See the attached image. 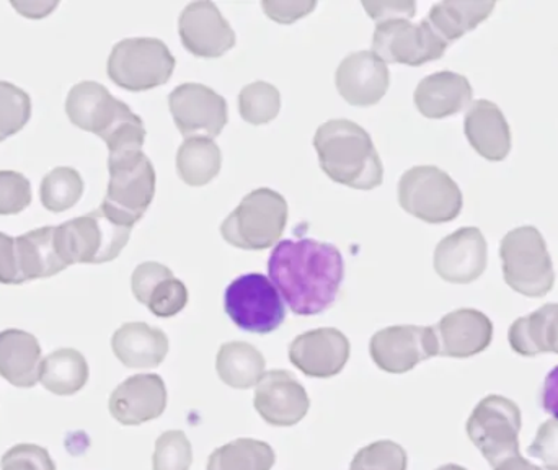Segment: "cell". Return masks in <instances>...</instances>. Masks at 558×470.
<instances>
[{"label": "cell", "instance_id": "1", "mask_svg": "<svg viewBox=\"0 0 558 470\" xmlns=\"http://www.w3.org/2000/svg\"><path fill=\"white\" fill-rule=\"evenodd\" d=\"M268 275L292 314H324L337 301L344 263L333 243L314 239L281 240L270 260Z\"/></svg>", "mask_w": 558, "mask_h": 470}, {"label": "cell", "instance_id": "2", "mask_svg": "<svg viewBox=\"0 0 558 470\" xmlns=\"http://www.w3.org/2000/svg\"><path fill=\"white\" fill-rule=\"evenodd\" d=\"M318 162L328 179L354 190H374L384 167L369 133L350 120H330L314 136Z\"/></svg>", "mask_w": 558, "mask_h": 470}, {"label": "cell", "instance_id": "3", "mask_svg": "<svg viewBox=\"0 0 558 470\" xmlns=\"http://www.w3.org/2000/svg\"><path fill=\"white\" fill-rule=\"evenodd\" d=\"M65 113L72 124L101 137L110 154L143 150L146 141L143 120L98 82L75 84L65 98Z\"/></svg>", "mask_w": 558, "mask_h": 470}, {"label": "cell", "instance_id": "4", "mask_svg": "<svg viewBox=\"0 0 558 470\" xmlns=\"http://www.w3.org/2000/svg\"><path fill=\"white\" fill-rule=\"evenodd\" d=\"M107 195L100 209L124 228L133 229L143 219L156 195V170L143 150L108 156Z\"/></svg>", "mask_w": 558, "mask_h": 470}, {"label": "cell", "instance_id": "5", "mask_svg": "<svg viewBox=\"0 0 558 470\" xmlns=\"http://www.w3.org/2000/svg\"><path fill=\"white\" fill-rule=\"evenodd\" d=\"M504 278L513 291L527 298H543L556 282L546 240L533 226L513 229L500 243Z\"/></svg>", "mask_w": 558, "mask_h": 470}, {"label": "cell", "instance_id": "6", "mask_svg": "<svg viewBox=\"0 0 558 470\" xmlns=\"http://www.w3.org/2000/svg\"><path fill=\"white\" fill-rule=\"evenodd\" d=\"M288 225V202L281 193L258 189L225 219L222 239L242 250H267L277 245Z\"/></svg>", "mask_w": 558, "mask_h": 470}, {"label": "cell", "instance_id": "7", "mask_svg": "<svg viewBox=\"0 0 558 470\" xmlns=\"http://www.w3.org/2000/svg\"><path fill=\"white\" fill-rule=\"evenodd\" d=\"M131 228L118 225L100 208L56 228L59 253L68 266L113 262L130 242Z\"/></svg>", "mask_w": 558, "mask_h": 470}, {"label": "cell", "instance_id": "8", "mask_svg": "<svg viewBox=\"0 0 558 470\" xmlns=\"http://www.w3.org/2000/svg\"><path fill=\"white\" fill-rule=\"evenodd\" d=\"M177 61L169 46L157 38H128L117 43L108 58V77L118 87L146 92L166 85Z\"/></svg>", "mask_w": 558, "mask_h": 470}, {"label": "cell", "instance_id": "9", "mask_svg": "<svg viewBox=\"0 0 558 470\" xmlns=\"http://www.w3.org/2000/svg\"><path fill=\"white\" fill-rule=\"evenodd\" d=\"M399 203L403 212L428 225L454 221L462 212L458 183L435 166L412 167L399 182Z\"/></svg>", "mask_w": 558, "mask_h": 470}, {"label": "cell", "instance_id": "10", "mask_svg": "<svg viewBox=\"0 0 558 470\" xmlns=\"http://www.w3.org/2000/svg\"><path fill=\"white\" fill-rule=\"evenodd\" d=\"M225 309L231 321L248 334H271L286 318L281 294L262 273H247L235 278L226 288Z\"/></svg>", "mask_w": 558, "mask_h": 470}, {"label": "cell", "instance_id": "11", "mask_svg": "<svg viewBox=\"0 0 558 470\" xmlns=\"http://www.w3.org/2000/svg\"><path fill=\"white\" fill-rule=\"evenodd\" d=\"M521 410L504 396H487L468 420V436L490 466L520 451Z\"/></svg>", "mask_w": 558, "mask_h": 470}, {"label": "cell", "instance_id": "12", "mask_svg": "<svg viewBox=\"0 0 558 470\" xmlns=\"http://www.w3.org/2000/svg\"><path fill=\"white\" fill-rule=\"evenodd\" d=\"M448 45L436 35L426 20L412 23L397 19L377 23L373 36V52L384 62L423 65L445 56Z\"/></svg>", "mask_w": 558, "mask_h": 470}, {"label": "cell", "instance_id": "13", "mask_svg": "<svg viewBox=\"0 0 558 470\" xmlns=\"http://www.w3.org/2000/svg\"><path fill=\"white\" fill-rule=\"evenodd\" d=\"M169 108L180 133L190 137H218L228 124V101L203 84L179 85L169 95Z\"/></svg>", "mask_w": 558, "mask_h": 470}, {"label": "cell", "instance_id": "14", "mask_svg": "<svg viewBox=\"0 0 558 470\" xmlns=\"http://www.w3.org/2000/svg\"><path fill=\"white\" fill-rule=\"evenodd\" d=\"M369 353L379 370L390 374L412 371L416 364L439 357L435 328L396 325L371 338Z\"/></svg>", "mask_w": 558, "mask_h": 470}, {"label": "cell", "instance_id": "15", "mask_svg": "<svg viewBox=\"0 0 558 470\" xmlns=\"http://www.w3.org/2000/svg\"><path fill=\"white\" fill-rule=\"evenodd\" d=\"M179 35L186 51L196 58H221L235 46L231 23L209 0L192 2L179 19Z\"/></svg>", "mask_w": 558, "mask_h": 470}, {"label": "cell", "instance_id": "16", "mask_svg": "<svg viewBox=\"0 0 558 470\" xmlns=\"http://www.w3.org/2000/svg\"><path fill=\"white\" fill-rule=\"evenodd\" d=\"M351 345L337 328H317L295 337L289 345V361L315 379L337 376L350 360Z\"/></svg>", "mask_w": 558, "mask_h": 470}, {"label": "cell", "instance_id": "17", "mask_svg": "<svg viewBox=\"0 0 558 470\" xmlns=\"http://www.w3.org/2000/svg\"><path fill=\"white\" fill-rule=\"evenodd\" d=\"M488 245L478 228H462L445 237L435 250V269L445 281L469 285L487 269Z\"/></svg>", "mask_w": 558, "mask_h": 470}, {"label": "cell", "instance_id": "18", "mask_svg": "<svg viewBox=\"0 0 558 470\" xmlns=\"http://www.w3.org/2000/svg\"><path fill=\"white\" fill-rule=\"evenodd\" d=\"M258 415L274 426H294L307 415L311 400L294 374L268 371L257 384L254 399Z\"/></svg>", "mask_w": 558, "mask_h": 470}, {"label": "cell", "instance_id": "19", "mask_svg": "<svg viewBox=\"0 0 558 470\" xmlns=\"http://www.w3.org/2000/svg\"><path fill=\"white\" fill-rule=\"evenodd\" d=\"M335 84L348 104L354 107H373L387 94L390 84L389 68L373 51L351 52L338 65Z\"/></svg>", "mask_w": 558, "mask_h": 470}, {"label": "cell", "instance_id": "20", "mask_svg": "<svg viewBox=\"0 0 558 470\" xmlns=\"http://www.w3.org/2000/svg\"><path fill=\"white\" fill-rule=\"evenodd\" d=\"M110 413L124 426H137L159 419L167 407V389L157 374L128 377L110 397Z\"/></svg>", "mask_w": 558, "mask_h": 470}, {"label": "cell", "instance_id": "21", "mask_svg": "<svg viewBox=\"0 0 558 470\" xmlns=\"http://www.w3.org/2000/svg\"><path fill=\"white\" fill-rule=\"evenodd\" d=\"M439 357L469 358L490 347L494 324L484 312L458 309L435 325Z\"/></svg>", "mask_w": 558, "mask_h": 470}, {"label": "cell", "instance_id": "22", "mask_svg": "<svg viewBox=\"0 0 558 470\" xmlns=\"http://www.w3.org/2000/svg\"><path fill=\"white\" fill-rule=\"evenodd\" d=\"M131 288L134 298L156 317H173L189 304V289L162 263H141L134 269Z\"/></svg>", "mask_w": 558, "mask_h": 470}, {"label": "cell", "instance_id": "23", "mask_svg": "<svg viewBox=\"0 0 558 470\" xmlns=\"http://www.w3.org/2000/svg\"><path fill=\"white\" fill-rule=\"evenodd\" d=\"M469 144L490 162H501L511 150V130L504 111L490 100L471 105L464 120Z\"/></svg>", "mask_w": 558, "mask_h": 470}, {"label": "cell", "instance_id": "24", "mask_svg": "<svg viewBox=\"0 0 558 470\" xmlns=\"http://www.w3.org/2000/svg\"><path fill=\"white\" fill-rule=\"evenodd\" d=\"M472 85L464 75L436 72L420 82L413 100L420 113L429 120H442L464 110L472 101Z\"/></svg>", "mask_w": 558, "mask_h": 470}, {"label": "cell", "instance_id": "25", "mask_svg": "<svg viewBox=\"0 0 558 470\" xmlns=\"http://www.w3.org/2000/svg\"><path fill=\"white\" fill-rule=\"evenodd\" d=\"M111 348L114 357L130 370H149L166 360L169 337L144 322H130L114 332Z\"/></svg>", "mask_w": 558, "mask_h": 470}, {"label": "cell", "instance_id": "26", "mask_svg": "<svg viewBox=\"0 0 558 470\" xmlns=\"http://www.w3.org/2000/svg\"><path fill=\"white\" fill-rule=\"evenodd\" d=\"M41 347L38 338L19 328L0 332V376L20 389L39 383Z\"/></svg>", "mask_w": 558, "mask_h": 470}, {"label": "cell", "instance_id": "27", "mask_svg": "<svg viewBox=\"0 0 558 470\" xmlns=\"http://www.w3.org/2000/svg\"><path fill=\"white\" fill-rule=\"evenodd\" d=\"M16 263L23 282L49 278L69 268L56 242V228H39L15 237Z\"/></svg>", "mask_w": 558, "mask_h": 470}, {"label": "cell", "instance_id": "28", "mask_svg": "<svg viewBox=\"0 0 558 470\" xmlns=\"http://www.w3.org/2000/svg\"><path fill=\"white\" fill-rule=\"evenodd\" d=\"M511 348L521 357L558 354V304H546L518 318L508 334Z\"/></svg>", "mask_w": 558, "mask_h": 470}, {"label": "cell", "instance_id": "29", "mask_svg": "<svg viewBox=\"0 0 558 470\" xmlns=\"http://www.w3.org/2000/svg\"><path fill=\"white\" fill-rule=\"evenodd\" d=\"M495 7H497L495 2L446 0V2L435 3L425 20L435 29L436 35L449 46L485 22Z\"/></svg>", "mask_w": 558, "mask_h": 470}, {"label": "cell", "instance_id": "30", "mask_svg": "<svg viewBox=\"0 0 558 470\" xmlns=\"http://www.w3.org/2000/svg\"><path fill=\"white\" fill-rule=\"evenodd\" d=\"M264 354L254 345L245 341H229L219 350L216 371L219 379L232 389H251L260 383L265 374Z\"/></svg>", "mask_w": 558, "mask_h": 470}, {"label": "cell", "instance_id": "31", "mask_svg": "<svg viewBox=\"0 0 558 470\" xmlns=\"http://www.w3.org/2000/svg\"><path fill=\"white\" fill-rule=\"evenodd\" d=\"M88 381V364L74 348H61L41 361L39 383L56 396H74Z\"/></svg>", "mask_w": 558, "mask_h": 470}, {"label": "cell", "instance_id": "32", "mask_svg": "<svg viewBox=\"0 0 558 470\" xmlns=\"http://www.w3.org/2000/svg\"><path fill=\"white\" fill-rule=\"evenodd\" d=\"M222 154L218 144L206 137L183 141L177 153V172L190 186H205L221 172Z\"/></svg>", "mask_w": 558, "mask_h": 470}, {"label": "cell", "instance_id": "33", "mask_svg": "<svg viewBox=\"0 0 558 470\" xmlns=\"http://www.w3.org/2000/svg\"><path fill=\"white\" fill-rule=\"evenodd\" d=\"M275 461L268 443L242 438L216 449L209 456L208 470H271Z\"/></svg>", "mask_w": 558, "mask_h": 470}, {"label": "cell", "instance_id": "34", "mask_svg": "<svg viewBox=\"0 0 558 470\" xmlns=\"http://www.w3.org/2000/svg\"><path fill=\"white\" fill-rule=\"evenodd\" d=\"M84 180L72 167H56L46 173L39 186L41 205L51 213H64L81 202Z\"/></svg>", "mask_w": 558, "mask_h": 470}, {"label": "cell", "instance_id": "35", "mask_svg": "<svg viewBox=\"0 0 558 470\" xmlns=\"http://www.w3.org/2000/svg\"><path fill=\"white\" fill-rule=\"evenodd\" d=\"M279 110H281V94L268 82L258 81L245 85L239 95L241 117L255 126L274 121Z\"/></svg>", "mask_w": 558, "mask_h": 470}, {"label": "cell", "instance_id": "36", "mask_svg": "<svg viewBox=\"0 0 558 470\" xmlns=\"http://www.w3.org/2000/svg\"><path fill=\"white\" fill-rule=\"evenodd\" d=\"M29 118V95L16 85L0 81V143L22 131Z\"/></svg>", "mask_w": 558, "mask_h": 470}, {"label": "cell", "instance_id": "37", "mask_svg": "<svg viewBox=\"0 0 558 470\" xmlns=\"http://www.w3.org/2000/svg\"><path fill=\"white\" fill-rule=\"evenodd\" d=\"M192 462V443L186 438L185 433L172 430L157 438L153 470H190Z\"/></svg>", "mask_w": 558, "mask_h": 470}, {"label": "cell", "instance_id": "38", "mask_svg": "<svg viewBox=\"0 0 558 470\" xmlns=\"http://www.w3.org/2000/svg\"><path fill=\"white\" fill-rule=\"evenodd\" d=\"M407 466L405 449L384 439L360 449L351 461L350 470H407Z\"/></svg>", "mask_w": 558, "mask_h": 470}, {"label": "cell", "instance_id": "39", "mask_svg": "<svg viewBox=\"0 0 558 470\" xmlns=\"http://www.w3.org/2000/svg\"><path fill=\"white\" fill-rule=\"evenodd\" d=\"M32 203V185L23 173L0 170V216L19 215Z\"/></svg>", "mask_w": 558, "mask_h": 470}, {"label": "cell", "instance_id": "40", "mask_svg": "<svg viewBox=\"0 0 558 470\" xmlns=\"http://www.w3.org/2000/svg\"><path fill=\"white\" fill-rule=\"evenodd\" d=\"M0 469L56 470V465L51 456H49L48 449L41 448V446L38 445L22 443V445L13 446V448H10L9 451L2 456Z\"/></svg>", "mask_w": 558, "mask_h": 470}, {"label": "cell", "instance_id": "41", "mask_svg": "<svg viewBox=\"0 0 558 470\" xmlns=\"http://www.w3.org/2000/svg\"><path fill=\"white\" fill-rule=\"evenodd\" d=\"M531 458L539 459L546 469H558V422L549 420L541 426L533 445L527 448Z\"/></svg>", "mask_w": 558, "mask_h": 470}, {"label": "cell", "instance_id": "42", "mask_svg": "<svg viewBox=\"0 0 558 470\" xmlns=\"http://www.w3.org/2000/svg\"><path fill=\"white\" fill-rule=\"evenodd\" d=\"M315 7L317 2L314 0H305V2L304 0H264L262 2L264 12L275 22L284 23V25L308 15Z\"/></svg>", "mask_w": 558, "mask_h": 470}, {"label": "cell", "instance_id": "43", "mask_svg": "<svg viewBox=\"0 0 558 470\" xmlns=\"http://www.w3.org/2000/svg\"><path fill=\"white\" fill-rule=\"evenodd\" d=\"M367 15L376 20L377 23L387 22V20L405 19L415 16L416 3L410 0H384V2H363Z\"/></svg>", "mask_w": 558, "mask_h": 470}, {"label": "cell", "instance_id": "44", "mask_svg": "<svg viewBox=\"0 0 558 470\" xmlns=\"http://www.w3.org/2000/svg\"><path fill=\"white\" fill-rule=\"evenodd\" d=\"M0 282L2 285H23L16 263L15 237L0 232Z\"/></svg>", "mask_w": 558, "mask_h": 470}, {"label": "cell", "instance_id": "45", "mask_svg": "<svg viewBox=\"0 0 558 470\" xmlns=\"http://www.w3.org/2000/svg\"><path fill=\"white\" fill-rule=\"evenodd\" d=\"M541 403L543 409L558 422V366L554 367L544 381Z\"/></svg>", "mask_w": 558, "mask_h": 470}, {"label": "cell", "instance_id": "46", "mask_svg": "<svg viewBox=\"0 0 558 470\" xmlns=\"http://www.w3.org/2000/svg\"><path fill=\"white\" fill-rule=\"evenodd\" d=\"M12 3L13 9H16V12L20 15L28 16V19H43V16H48L52 10L58 7V2H10Z\"/></svg>", "mask_w": 558, "mask_h": 470}, {"label": "cell", "instance_id": "47", "mask_svg": "<svg viewBox=\"0 0 558 470\" xmlns=\"http://www.w3.org/2000/svg\"><path fill=\"white\" fill-rule=\"evenodd\" d=\"M494 470H547L534 466L533 462L527 461L526 458L521 456V453H514V455L508 456V458L501 459L497 465L492 466Z\"/></svg>", "mask_w": 558, "mask_h": 470}, {"label": "cell", "instance_id": "48", "mask_svg": "<svg viewBox=\"0 0 558 470\" xmlns=\"http://www.w3.org/2000/svg\"><path fill=\"white\" fill-rule=\"evenodd\" d=\"M436 470H468V469L462 468V466H458V465H446V466H441V468H438Z\"/></svg>", "mask_w": 558, "mask_h": 470}, {"label": "cell", "instance_id": "49", "mask_svg": "<svg viewBox=\"0 0 558 470\" xmlns=\"http://www.w3.org/2000/svg\"><path fill=\"white\" fill-rule=\"evenodd\" d=\"M547 470H558V469H547Z\"/></svg>", "mask_w": 558, "mask_h": 470}]
</instances>
